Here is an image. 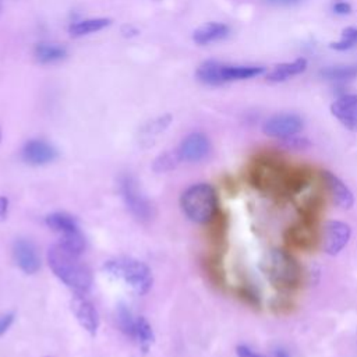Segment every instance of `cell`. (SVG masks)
Returning a JSON list of instances; mask_svg holds the SVG:
<instances>
[{
  "label": "cell",
  "instance_id": "obj_14",
  "mask_svg": "<svg viewBox=\"0 0 357 357\" xmlns=\"http://www.w3.org/2000/svg\"><path fill=\"white\" fill-rule=\"evenodd\" d=\"M13 254L15 264L24 273L33 275L40 269V258L32 241L25 238L17 240L13 247Z\"/></svg>",
  "mask_w": 357,
  "mask_h": 357
},
{
  "label": "cell",
  "instance_id": "obj_32",
  "mask_svg": "<svg viewBox=\"0 0 357 357\" xmlns=\"http://www.w3.org/2000/svg\"><path fill=\"white\" fill-rule=\"evenodd\" d=\"M8 213V199L6 197H0V222L7 218Z\"/></svg>",
  "mask_w": 357,
  "mask_h": 357
},
{
  "label": "cell",
  "instance_id": "obj_12",
  "mask_svg": "<svg viewBox=\"0 0 357 357\" xmlns=\"http://www.w3.org/2000/svg\"><path fill=\"white\" fill-rule=\"evenodd\" d=\"M21 158L31 166H43L57 158L56 148L45 139H29L21 149Z\"/></svg>",
  "mask_w": 357,
  "mask_h": 357
},
{
  "label": "cell",
  "instance_id": "obj_9",
  "mask_svg": "<svg viewBox=\"0 0 357 357\" xmlns=\"http://www.w3.org/2000/svg\"><path fill=\"white\" fill-rule=\"evenodd\" d=\"M70 307L81 328L91 336L96 335L99 328V315L92 301L88 300L84 293H74L70 301Z\"/></svg>",
  "mask_w": 357,
  "mask_h": 357
},
{
  "label": "cell",
  "instance_id": "obj_11",
  "mask_svg": "<svg viewBox=\"0 0 357 357\" xmlns=\"http://www.w3.org/2000/svg\"><path fill=\"white\" fill-rule=\"evenodd\" d=\"M211 151L209 139L202 132H191L188 134L177 148V153L181 162H201L204 160Z\"/></svg>",
  "mask_w": 357,
  "mask_h": 357
},
{
  "label": "cell",
  "instance_id": "obj_8",
  "mask_svg": "<svg viewBox=\"0 0 357 357\" xmlns=\"http://www.w3.org/2000/svg\"><path fill=\"white\" fill-rule=\"evenodd\" d=\"M120 192L128 211L142 222L151 220L153 216V206L151 201L141 192L138 183L132 176H123L120 178Z\"/></svg>",
  "mask_w": 357,
  "mask_h": 357
},
{
  "label": "cell",
  "instance_id": "obj_22",
  "mask_svg": "<svg viewBox=\"0 0 357 357\" xmlns=\"http://www.w3.org/2000/svg\"><path fill=\"white\" fill-rule=\"evenodd\" d=\"M137 344L139 346V349L142 350V353H148L151 346L155 342V333L152 331L151 324L144 318V317H137V322H135V328H134V333L132 337Z\"/></svg>",
  "mask_w": 357,
  "mask_h": 357
},
{
  "label": "cell",
  "instance_id": "obj_5",
  "mask_svg": "<svg viewBox=\"0 0 357 357\" xmlns=\"http://www.w3.org/2000/svg\"><path fill=\"white\" fill-rule=\"evenodd\" d=\"M180 206L184 215L195 223H208L219 211L218 197L212 185L198 183L188 187L180 198Z\"/></svg>",
  "mask_w": 357,
  "mask_h": 357
},
{
  "label": "cell",
  "instance_id": "obj_16",
  "mask_svg": "<svg viewBox=\"0 0 357 357\" xmlns=\"http://www.w3.org/2000/svg\"><path fill=\"white\" fill-rule=\"evenodd\" d=\"M331 113L349 130L357 131V95L349 93L337 98L332 106Z\"/></svg>",
  "mask_w": 357,
  "mask_h": 357
},
{
  "label": "cell",
  "instance_id": "obj_19",
  "mask_svg": "<svg viewBox=\"0 0 357 357\" xmlns=\"http://www.w3.org/2000/svg\"><path fill=\"white\" fill-rule=\"evenodd\" d=\"M67 47L57 42H39L33 47V57L39 64H54L67 57Z\"/></svg>",
  "mask_w": 357,
  "mask_h": 357
},
{
  "label": "cell",
  "instance_id": "obj_34",
  "mask_svg": "<svg viewBox=\"0 0 357 357\" xmlns=\"http://www.w3.org/2000/svg\"><path fill=\"white\" fill-rule=\"evenodd\" d=\"M272 357H290V353L282 347V346H276L273 350H272Z\"/></svg>",
  "mask_w": 357,
  "mask_h": 357
},
{
  "label": "cell",
  "instance_id": "obj_23",
  "mask_svg": "<svg viewBox=\"0 0 357 357\" xmlns=\"http://www.w3.org/2000/svg\"><path fill=\"white\" fill-rule=\"evenodd\" d=\"M321 75L329 81H350L357 77L356 66H331L321 70Z\"/></svg>",
  "mask_w": 357,
  "mask_h": 357
},
{
  "label": "cell",
  "instance_id": "obj_33",
  "mask_svg": "<svg viewBox=\"0 0 357 357\" xmlns=\"http://www.w3.org/2000/svg\"><path fill=\"white\" fill-rule=\"evenodd\" d=\"M121 33H123V36H126V38H131V36L138 35V29H137L135 26H132V25L126 24V25L121 28Z\"/></svg>",
  "mask_w": 357,
  "mask_h": 357
},
{
  "label": "cell",
  "instance_id": "obj_28",
  "mask_svg": "<svg viewBox=\"0 0 357 357\" xmlns=\"http://www.w3.org/2000/svg\"><path fill=\"white\" fill-rule=\"evenodd\" d=\"M14 322V314H4L0 317V336L4 335Z\"/></svg>",
  "mask_w": 357,
  "mask_h": 357
},
{
  "label": "cell",
  "instance_id": "obj_31",
  "mask_svg": "<svg viewBox=\"0 0 357 357\" xmlns=\"http://www.w3.org/2000/svg\"><path fill=\"white\" fill-rule=\"evenodd\" d=\"M264 1L272 6H280V7H289L300 3V0H264Z\"/></svg>",
  "mask_w": 357,
  "mask_h": 357
},
{
  "label": "cell",
  "instance_id": "obj_2",
  "mask_svg": "<svg viewBox=\"0 0 357 357\" xmlns=\"http://www.w3.org/2000/svg\"><path fill=\"white\" fill-rule=\"evenodd\" d=\"M81 255L56 243L47 250V264L54 276L74 293H86L92 286V272Z\"/></svg>",
  "mask_w": 357,
  "mask_h": 357
},
{
  "label": "cell",
  "instance_id": "obj_18",
  "mask_svg": "<svg viewBox=\"0 0 357 357\" xmlns=\"http://www.w3.org/2000/svg\"><path fill=\"white\" fill-rule=\"evenodd\" d=\"M229 32H230V29L226 24L218 22V21H211V22H206V24L198 26L192 32V40L199 46H205V45L225 39L229 35Z\"/></svg>",
  "mask_w": 357,
  "mask_h": 357
},
{
  "label": "cell",
  "instance_id": "obj_26",
  "mask_svg": "<svg viewBox=\"0 0 357 357\" xmlns=\"http://www.w3.org/2000/svg\"><path fill=\"white\" fill-rule=\"evenodd\" d=\"M357 45V28L354 26H347L342 31L340 39L337 42H332L329 46L331 49L335 50H349Z\"/></svg>",
  "mask_w": 357,
  "mask_h": 357
},
{
  "label": "cell",
  "instance_id": "obj_17",
  "mask_svg": "<svg viewBox=\"0 0 357 357\" xmlns=\"http://www.w3.org/2000/svg\"><path fill=\"white\" fill-rule=\"evenodd\" d=\"M322 178L325 181L326 190H328L331 198L333 199V202L344 209L351 208L354 198H353V194L349 190V187L339 177L332 174L331 172H324Z\"/></svg>",
  "mask_w": 357,
  "mask_h": 357
},
{
  "label": "cell",
  "instance_id": "obj_13",
  "mask_svg": "<svg viewBox=\"0 0 357 357\" xmlns=\"http://www.w3.org/2000/svg\"><path fill=\"white\" fill-rule=\"evenodd\" d=\"M351 236L350 226L339 220H331L324 227L322 245L329 255L337 254L349 243Z\"/></svg>",
  "mask_w": 357,
  "mask_h": 357
},
{
  "label": "cell",
  "instance_id": "obj_25",
  "mask_svg": "<svg viewBox=\"0 0 357 357\" xmlns=\"http://www.w3.org/2000/svg\"><path fill=\"white\" fill-rule=\"evenodd\" d=\"M180 156L176 151H169L162 155H159L153 162V170L158 173H165L169 170H173L180 163Z\"/></svg>",
  "mask_w": 357,
  "mask_h": 357
},
{
  "label": "cell",
  "instance_id": "obj_3",
  "mask_svg": "<svg viewBox=\"0 0 357 357\" xmlns=\"http://www.w3.org/2000/svg\"><path fill=\"white\" fill-rule=\"evenodd\" d=\"M259 268L271 284L280 291H293L301 284V266L289 252L283 250L269 251L262 258Z\"/></svg>",
  "mask_w": 357,
  "mask_h": 357
},
{
  "label": "cell",
  "instance_id": "obj_27",
  "mask_svg": "<svg viewBox=\"0 0 357 357\" xmlns=\"http://www.w3.org/2000/svg\"><path fill=\"white\" fill-rule=\"evenodd\" d=\"M238 297L243 298L247 304L250 305H258L259 304V298H258V294L248 286H241L238 287Z\"/></svg>",
  "mask_w": 357,
  "mask_h": 357
},
{
  "label": "cell",
  "instance_id": "obj_21",
  "mask_svg": "<svg viewBox=\"0 0 357 357\" xmlns=\"http://www.w3.org/2000/svg\"><path fill=\"white\" fill-rule=\"evenodd\" d=\"M112 24L110 18L96 17V18H85L79 21H74L68 26V33L71 38H81L85 35H91L107 28Z\"/></svg>",
  "mask_w": 357,
  "mask_h": 357
},
{
  "label": "cell",
  "instance_id": "obj_29",
  "mask_svg": "<svg viewBox=\"0 0 357 357\" xmlns=\"http://www.w3.org/2000/svg\"><path fill=\"white\" fill-rule=\"evenodd\" d=\"M236 353H237V357H262V356H259L258 353H255L254 350H251L245 344H238L236 347Z\"/></svg>",
  "mask_w": 357,
  "mask_h": 357
},
{
  "label": "cell",
  "instance_id": "obj_1",
  "mask_svg": "<svg viewBox=\"0 0 357 357\" xmlns=\"http://www.w3.org/2000/svg\"><path fill=\"white\" fill-rule=\"evenodd\" d=\"M311 180L305 167H291L278 155H259L251 165L250 181L262 192L286 197L300 192Z\"/></svg>",
  "mask_w": 357,
  "mask_h": 357
},
{
  "label": "cell",
  "instance_id": "obj_6",
  "mask_svg": "<svg viewBox=\"0 0 357 357\" xmlns=\"http://www.w3.org/2000/svg\"><path fill=\"white\" fill-rule=\"evenodd\" d=\"M264 67L261 66H241V64H226L216 60H205L202 61L197 71L195 77L199 82L205 85H222L231 81L250 79L264 73Z\"/></svg>",
  "mask_w": 357,
  "mask_h": 357
},
{
  "label": "cell",
  "instance_id": "obj_20",
  "mask_svg": "<svg viewBox=\"0 0 357 357\" xmlns=\"http://www.w3.org/2000/svg\"><path fill=\"white\" fill-rule=\"evenodd\" d=\"M307 67L305 59H296L289 63H280L276 64L268 74L266 81L269 82H283L294 75L301 74Z\"/></svg>",
  "mask_w": 357,
  "mask_h": 357
},
{
  "label": "cell",
  "instance_id": "obj_10",
  "mask_svg": "<svg viewBox=\"0 0 357 357\" xmlns=\"http://www.w3.org/2000/svg\"><path fill=\"white\" fill-rule=\"evenodd\" d=\"M301 128H303L301 119L298 116L290 114V113L275 114L271 119H268L262 126V131L266 135L273 137V138H279V139L291 138Z\"/></svg>",
  "mask_w": 357,
  "mask_h": 357
},
{
  "label": "cell",
  "instance_id": "obj_35",
  "mask_svg": "<svg viewBox=\"0 0 357 357\" xmlns=\"http://www.w3.org/2000/svg\"><path fill=\"white\" fill-rule=\"evenodd\" d=\"M0 142H1V128H0Z\"/></svg>",
  "mask_w": 357,
  "mask_h": 357
},
{
  "label": "cell",
  "instance_id": "obj_30",
  "mask_svg": "<svg viewBox=\"0 0 357 357\" xmlns=\"http://www.w3.org/2000/svg\"><path fill=\"white\" fill-rule=\"evenodd\" d=\"M350 10H351V8H350V4L346 3V1L339 0V1H336V3L333 4V11H335L336 14L344 15V14H349Z\"/></svg>",
  "mask_w": 357,
  "mask_h": 357
},
{
  "label": "cell",
  "instance_id": "obj_7",
  "mask_svg": "<svg viewBox=\"0 0 357 357\" xmlns=\"http://www.w3.org/2000/svg\"><path fill=\"white\" fill-rule=\"evenodd\" d=\"M45 223L52 231L59 234L60 244L79 255L84 252L85 238L74 216L66 212H53L46 216Z\"/></svg>",
  "mask_w": 357,
  "mask_h": 357
},
{
  "label": "cell",
  "instance_id": "obj_24",
  "mask_svg": "<svg viewBox=\"0 0 357 357\" xmlns=\"http://www.w3.org/2000/svg\"><path fill=\"white\" fill-rule=\"evenodd\" d=\"M116 322H117L119 329L124 335H127L128 337H132L135 322H137V317H134L132 311L128 307L119 305V308L116 311Z\"/></svg>",
  "mask_w": 357,
  "mask_h": 357
},
{
  "label": "cell",
  "instance_id": "obj_4",
  "mask_svg": "<svg viewBox=\"0 0 357 357\" xmlns=\"http://www.w3.org/2000/svg\"><path fill=\"white\" fill-rule=\"evenodd\" d=\"M103 271L109 276L121 280L139 296L148 293L153 283L151 268L145 262L131 257H117L109 259L103 264Z\"/></svg>",
  "mask_w": 357,
  "mask_h": 357
},
{
  "label": "cell",
  "instance_id": "obj_15",
  "mask_svg": "<svg viewBox=\"0 0 357 357\" xmlns=\"http://www.w3.org/2000/svg\"><path fill=\"white\" fill-rule=\"evenodd\" d=\"M286 244L290 248L298 250H310L314 248L318 241V234L314 229V223L300 222L294 226H290L284 233Z\"/></svg>",
  "mask_w": 357,
  "mask_h": 357
}]
</instances>
